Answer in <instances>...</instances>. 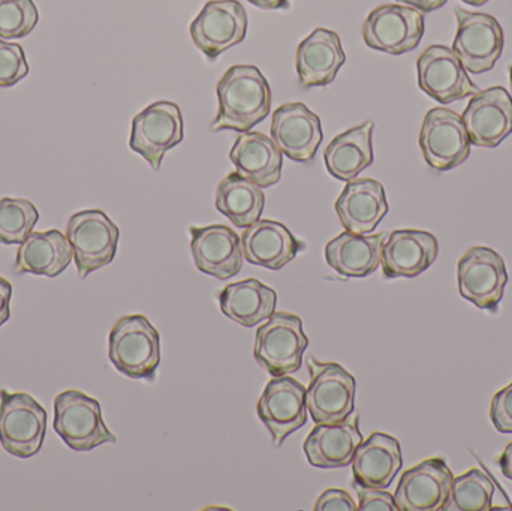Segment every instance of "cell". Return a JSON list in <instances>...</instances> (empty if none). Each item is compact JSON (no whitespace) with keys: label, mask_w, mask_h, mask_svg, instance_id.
Masks as SVG:
<instances>
[{"label":"cell","mask_w":512,"mask_h":511,"mask_svg":"<svg viewBox=\"0 0 512 511\" xmlns=\"http://www.w3.org/2000/svg\"><path fill=\"white\" fill-rule=\"evenodd\" d=\"M463 2L468 3V5L472 6H483L486 5L489 0H463Z\"/></svg>","instance_id":"obj_43"},{"label":"cell","mask_w":512,"mask_h":511,"mask_svg":"<svg viewBox=\"0 0 512 511\" xmlns=\"http://www.w3.org/2000/svg\"><path fill=\"white\" fill-rule=\"evenodd\" d=\"M218 116L213 131H252L271 110V89L267 78L254 65H234L216 87Z\"/></svg>","instance_id":"obj_1"},{"label":"cell","mask_w":512,"mask_h":511,"mask_svg":"<svg viewBox=\"0 0 512 511\" xmlns=\"http://www.w3.org/2000/svg\"><path fill=\"white\" fill-rule=\"evenodd\" d=\"M316 511H355L358 510L357 504L352 500L351 495L343 489H327L322 492L321 497L316 500Z\"/></svg>","instance_id":"obj_38"},{"label":"cell","mask_w":512,"mask_h":511,"mask_svg":"<svg viewBox=\"0 0 512 511\" xmlns=\"http://www.w3.org/2000/svg\"><path fill=\"white\" fill-rule=\"evenodd\" d=\"M457 33L453 50L466 71L474 75L492 71L504 51V30L493 15L456 8Z\"/></svg>","instance_id":"obj_11"},{"label":"cell","mask_w":512,"mask_h":511,"mask_svg":"<svg viewBox=\"0 0 512 511\" xmlns=\"http://www.w3.org/2000/svg\"><path fill=\"white\" fill-rule=\"evenodd\" d=\"M496 488L492 479L478 468H472L453 480L450 504L447 510L489 511L495 509L493 498Z\"/></svg>","instance_id":"obj_32"},{"label":"cell","mask_w":512,"mask_h":511,"mask_svg":"<svg viewBox=\"0 0 512 511\" xmlns=\"http://www.w3.org/2000/svg\"><path fill=\"white\" fill-rule=\"evenodd\" d=\"M108 356L120 374L155 380L161 365V335L143 315L122 317L110 332Z\"/></svg>","instance_id":"obj_2"},{"label":"cell","mask_w":512,"mask_h":511,"mask_svg":"<svg viewBox=\"0 0 512 511\" xmlns=\"http://www.w3.org/2000/svg\"><path fill=\"white\" fill-rule=\"evenodd\" d=\"M39 212L32 201L24 198L0 200V243L21 245L38 224Z\"/></svg>","instance_id":"obj_33"},{"label":"cell","mask_w":512,"mask_h":511,"mask_svg":"<svg viewBox=\"0 0 512 511\" xmlns=\"http://www.w3.org/2000/svg\"><path fill=\"white\" fill-rule=\"evenodd\" d=\"M265 197L256 183L242 174H228L216 189V209L237 228H248L261 218Z\"/></svg>","instance_id":"obj_31"},{"label":"cell","mask_w":512,"mask_h":511,"mask_svg":"<svg viewBox=\"0 0 512 511\" xmlns=\"http://www.w3.org/2000/svg\"><path fill=\"white\" fill-rule=\"evenodd\" d=\"M345 62L340 36L333 30L319 27L298 45L295 56L298 81L304 89L328 86Z\"/></svg>","instance_id":"obj_21"},{"label":"cell","mask_w":512,"mask_h":511,"mask_svg":"<svg viewBox=\"0 0 512 511\" xmlns=\"http://www.w3.org/2000/svg\"><path fill=\"white\" fill-rule=\"evenodd\" d=\"M74 260L71 245L59 230L33 231L17 251L15 273L56 278Z\"/></svg>","instance_id":"obj_28"},{"label":"cell","mask_w":512,"mask_h":511,"mask_svg":"<svg viewBox=\"0 0 512 511\" xmlns=\"http://www.w3.org/2000/svg\"><path fill=\"white\" fill-rule=\"evenodd\" d=\"M460 296L484 311L496 312L508 284L504 258L486 246L469 249L457 267Z\"/></svg>","instance_id":"obj_12"},{"label":"cell","mask_w":512,"mask_h":511,"mask_svg":"<svg viewBox=\"0 0 512 511\" xmlns=\"http://www.w3.org/2000/svg\"><path fill=\"white\" fill-rule=\"evenodd\" d=\"M249 3L261 9H289V0H248Z\"/></svg>","instance_id":"obj_42"},{"label":"cell","mask_w":512,"mask_h":511,"mask_svg":"<svg viewBox=\"0 0 512 511\" xmlns=\"http://www.w3.org/2000/svg\"><path fill=\"white\" fill-rule=\"evenodd\" d=\"M12 285L0 276V327L11 318Z\"/></svg>","instance_id":"obj_39"},{"label":"cell","mask_w":512,"mask_h":511,"mask_svg":"<svg viewBox=\"0 0 512 511\" xmlns=\"http://www.w3.org/2000/svg\"><path fill=\"white\" fill-rule=\"evenodd\" d=\"M396 2L412 6V8L418 9V11L426 14V12H432L442 8L448 0H396Z\"/></svg>","instance_id":"obj_40"},{"label":"cell","mask_w":512,"mask_h":511,"mask_svg":"<svg viewBox=\"0 0 512 511\" xmlns=\"http://www.w3.org/2000/svg\"><path fill=\"white\" fill-rule=\"evenodd\" d=\"M309 339L303 321L289 312H274L267 323L256 330L254 356L256 362L271 375L294 374L303 365Z\"/></svg>","instance_id":"obj_5"},{"label":"cell","mask_w":512,"mask_h":511,"mask_svg":"<svg viewBox=\"0 0 512 511\" xmlns=\"http://www.w3.org/2000/svg\"><path fill=\"white\" fill-rule=\"evenodd\" d=\"M372 120L337 135L324 152L325 167L334 179L351 182L373 164Z\"/></svg>","instance_id":"obj_29"},{"label":"cell","mask_w":512,"mask_h":511,"mask_svg":"<svg viewBox=\"0 0 512 511\" xmlns=\"http://www.w3.org/2000/svg\"><path fill=\"white\" fill-rule=\"evenodd\" d=\"M334 207L343 228L355 234L373 233L390 209L384 186L369 177L346 183Z\"/></svg>","instance_id":"obj_22"},{"label":"cell","mask_w":512,"mask_h":511,"mask_svg":"<svg viewBox=\"0 0 512 511\" xmlns=\"http://www.w3.org/2000/svg\"><path fill=\"white\" fill-rule=\"evenodd\" d=\"M219 305L225 317L251 329L276 312L277 294L258 279L249 278L225 287L219 294Z\"/></svg>","instance_id":"obj_30"},{"label":"cell","mask_w":512,"mask_h":511,"mask_svg":"<svg viewBox=\"0 0 512 511\" xmlns=\"http://www.w3.org/2000/svg\"><path fill=\"white\" fill-rule=\"evenodd\" d=\"M417 72L420 89L441 104L460 101L480 92L456 51L445 45H430L418 57Z\"/></svg>","instance_id":"obj_15"},{"label":"cell","mask_w":512,"mask_h":511,"mask_svg":"<svg viewBox=\"0 0 512 511\" xmlns=\"http://www.w3.org/2000/svg\"><path fill=\"white\" fill-rule=\"evenodd\" d=\"M191 249L200 272L227 281L243 267L242 239L227 225L191 227Z\"/></svg>","instance_id":"obj_19"},{"label":"cell","mask_w":512,"mask_h":511,"mask_svg":"<svg viewBox=\"0 0 512 511\" xmlns=\"http://www.w3.org/2000/svg\"><path fill=\"white\" fill-rule=\"evenodd\" d=\"M510 86H511V98H512V65L510 66Z\"/></svg>","instance_id":"obj_44"},{"label":"cell","mask_w":512,"mask_h":511,"mask_svg":"<svg viewBox=\"0 0 512 511\" xmlns=\"http://www.w3.org/2000/svg\"><path fill=\"white\" fill-rule=\"evenodd\" d=\"M38 21L33 0H0V38L5 41L30 35Z\"/></svg>","instance_id":"obj_34"},{"label":"cell","mask_w":512,"mask_h":511,"mask_svg":"<svg viewBox=\"0 0 512 511\" xmlns=\"http://www.w3.org/2000/svg\"><path fill=\"white\" fill-rule=\"evenodd\" d=\"M499 467H501L502 474L508 480H512V443L508 444L507 449L499 458Z\"/></svg>","instance_id":"obj_41"},{"label":"cell","mask_w":512,"mask_h":511,"mask_svg":"<svg viewBox=\"0 0 512 511\" xmlns=\"http://www.w3.org/2000/svg\"><path fill=\"white\" fill-rule=\"evenodd\" d=\"M271 138L292 161L310 162L324 138L321 119L303 102L282 105L273 113Z\"/></svg>","instance_id":"obj_18"},{"label":"cell","mask_w":512,"mask_h":511,"mask_svg":"<svg viewBox=\"0 0 512 511\" xmlns=\"http://www.w3.org/2000/svg\"><path fill=\"white\" fill-rule=\"evenodd\" d=\"M306 389L292 377H274L259 398V420L270 432L274 447L285 443L289 435L307 422Z\"/></svg>","instance_id":"obj_14"},{"label":"cell","mask_w":512,"mask_h":511,"mask_svg":"<svg viewBox=\"0 0 512 511\" xmlns=\"http://www.w3.org/2000/svg\"><path fill=\"white\" fill-rule=\"evenodd\" d=\"M246 33L248 14L239 0H210L191 24L192 41L209 60L245 41Z\"/></svg>","instance_id":"obj_13"},{"label":"cell","mask_w":512,"mask_h":511,"mask_svg":"<svg viewBox=\"0 0 512 511\" xmlns=\"http://www.w3.org/2000/svg\"><path fill=\"white\" fill-rule=\"evenodd\" d=\"M358 423V417L349 416L333 425H316L303 444L309 464L321 470L349 467L355 450L363 443Z\"/></svg>","instance_id":"obj_23"},{"label":"cell","mask_w":512,"mask_h":511,"mask_svg":"<svg viewBox=\"0 0 512 511\" xmlns=\"http://www.w3.org/2000/svg\"><path fill=\"white\" fill-rule=\"evenodd\" d=\"M185 138V120L174 102L158 101L144 108L132 120V152L143 156L150 167L159 171L165 153L182 143Z\"/></svg>","instance_id":"obj_8"},{"label":"cell","mask_w":512,"mask_h":511,"mask_svg":"<svg viewBox=\"0 0 512 511\" xmlns=\"http://www.w3.org/2000/svg\"><path fill=\"white\" fill-rule=\"evenodd\" d=\"M424 29L423 12L403 3H388L367 15L363 39L373 50L400 56L420 45Z\"/></svg>","instance_id":"obj_9"},{"label":"cell","mask_w":512,"mask_h":511,"mask_svg":"<svg viewBox=\"0 0 512 511\" xmlns=\"http://www.w3.org/2000/svg\"><path fill=\"white\" fill-rule=\"evenodd\" d=\"M230 159L237 173L259 188L276 185L282 177L283 153L273 138L262 132H242L231 147Z\"/></svg>","instance_id":"obj_26"},{"label":"cell","mask_w":512,"mask_h":511,"mask_svg":"<svg viewBox=\"0 0 512 511\" xmlns=\"http://www.w3.org/2000/svg\"><path fill=\"white\" fill-rule=\"evenodd\" d=\"M420 147L433 170L450 171L462 165L472 147L463 117L448 108L427 111L421 125Z\"/></svg>","instance_id":"obj_10"},{"label":"cell","mask_w":512,"mask_h":511,"mask_svg":"<svg viewBox=\"0 0 512 511\" xmlns=\"http://www.w3.org/2000/svg\"><path fill=\"white\" fill-rule=\"evenodd\" d=\"M358 495V510L360 511H397L394 495L384 489L367 488V486L355 485Z\"/></svg>","instance_id":"obj_37"},{"label":"cell","mask_w":512,"mask_h":511,"mask_svg":"<svg viewBox=\"0 0 512 511\" xmlns=\"http://www.w3.org/2000/svg\"><path fill=\"white\" fill-rule=\"evenodd\" d=\"M53 428L74 452H90L117 438L105 425L101 404L80 390H65L54 399Z\"/></svg>","instance_id":"obj_3"},{"label":"cell","mask_w":512,"mask_h":511,"mask_svg":"<svg viewBox=\"0 0 512 511\" xmlns=\"http://www.w3.org/2000/svg\"><path fill=\"white\" fill-rule=\"evenodd\" d=\"M454 476L441 458L427 459L405 471L394 492L400 511H441L450 504Z\"/></svg>","instance_id":"obj_16"},{"label":"cell","mask_w":512,"mask_h":511,"mask_svg":"<svg viewBox=\"0 0 512 511\" xmlns=\"http://www.w3.org/2000/svg\"><path fill=\"white\" fill-rule=\"evenodd\" d=\"M438 254V240L429 231L394 230L382 246L381 266L388 279L417 278Z\"/></svg>","instance_id":"obj_20"},{"label":"cell","mask_w":512,"mask_h":511,"mask_svg":"<svg viewBox=\"0 0 512 511\" xmlns=\"http://www.w3.org/2000/svg\"><path fill=\"white\" fill-rule=\"evenodd\" d=\"M65 236L71 245L78 276L86 279L90 273L113 263L120 231L102 210H83L69 218Z\"/></svg>","instance_id":"obj_6"},{"label":"cell","mask_w":512,"mask_h":511,"mask_svg":"<svg viewBox=\"0 0 512 511\" xmlns=\"http://www.w3.org/2000/svg\"><path fill=\"white\" fill-rule=\"evenodd\" d=\"M47 411L29 393L0 390V446L18 459H30L42 449Z\"/></svg>","instance_id":"obj_4"},{"label":"cell","mask_w":512,"mask_h":511,"mask_svg":"<svg viewBox=\"0 0 512 511\" xmlns=\"http://www.w3.org/2000/svg\"><path fill=\"white\" fill-rule=\"evenodd\" d=\"M29 74L23 47L0 38V87H14Z\"/></svg>","instance_id":"obj_35"},{"label":"cell","mask_w":512,"mask_h":511,"mask_svg":"<svg viewBox=\"0 0 512 511\" xmlns=\"http://www.w3.org/2000/svg\"><path fill=\"white\" fill-rule=\"evenodd\" d=\"M387 233L355 234L345 231L325 245V261L345 278H367L381 266Z\"/></svg>","instance_id":"obj_27"},{"label":"cell","mask_w":512,"mask_h":511,"mask_svg":"<svg viewBox=\"0 0 512 511\" xmlns=\"http://www.w3.org/2000/svg\"><path fill=\"white\" fill-rule=\"evenodd\" d=\"M310 383L306 390L307 410L315 425H333L352 416L357 381L343 366L307 360Z\"/></svg>","instance_id":"obj_7"},{"label":"cell","mask_w":512,"mask_h":511,"mask_svg":"<svg viewBox=\"0 0 512 511\" xmlns=\"http://www.w3.org/2000/svg\"><path fill=\"white\" fill-rule=\"evenodd\" d=\"M351 465L355 485L387 489L403 465L400 443L390 435L373 432L355 450Z\"/></svg>","instance_id":"obj_25"},{"label":"cell","mask_w":512,"mask_h":511,"mask_svg":"<svg viewBox=\"0 0 512 511\" xmlns=\"http://www.w3.org/2000/svg\"><path fill=\"white\" fill-rule=\"evenodd\" d=\"M472 146L495 149L512 132V98L502 86L480 90L463 111Z\"/></svg>","instance_id":"obj_17"},{"label":"cell","mask_w":512,"mask_h":511,"mask_svg":"<svg viewBox=\"0 0 512 511\" xmlns=\"http://www.w3.org/2000/svg\"><path fill=\"white\" fill-rule=\"evenodd\" d=\"M242 248L248 263L268 270H280L306 246L280 222L259 219L243 231Z\"/></svg>","instance_id":"obj_24"},{"label":"cell","mask_w":512,"mask_h":511,"mask_svg":"<svg viewBox=\"0 0 512 511\" xmlns=\"http://www.w3.org/2000/svg\"><path fill=\"white\" fill-rule=\"evenodd\" d=\"M490 420L501 434H512V381L493 396Z\"/></svg>","instance_id":"obj_36"}]
</instances>
